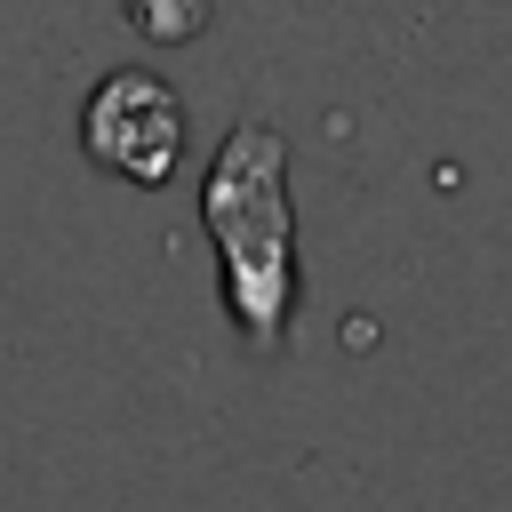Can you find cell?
Returning <instances> with one entry per match:
<instances>
[{"label":"cell","mask_w":512,"mask_h":512,"mask_svg":"<svg viewBox=\"0 0 512 512\" xmlns=\"http://www.w3.org/2000/svg\"><path fill=\"white\" fill-rule=\"evenodd\" d=\"M200 224L216 240L240 344L280 352L288 312H296V208H288V144L272 120H240L224 136L208 192H200Z\"/></svg>","instance_id":"obj_1"},{"label":"cell","mask_w":512,"mask_h":512,"mask_svg":"<svg viewBox=\"0 0 512 512\" xmlns=\"http://www.w3.org/2000/svg\"><path fill=\"white\" fill-rule=\"evenodd\" d=\"M80 144L120 184H160L184 152V96L160 72H104L80 104Z\"/></svg>","instance_id":"obj_2"},{"label":"cell","mask_w":512,"mask_h":512,"mask_svg":"<svg viewBox=\"0 0 512 512\" xmlns=\"http://www.w3.org/2000/svg\"><path fill=\"white\" fill-rule=\"evenodd\" d=\"M128 24L160 48H184L192 32H208V0H128Z\"/></svg>","instance_id":"obj_3"}]
</instances>
